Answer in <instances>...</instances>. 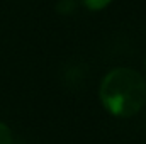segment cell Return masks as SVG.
I'll return each mask as SVG.
<instances>
[{"instance_id": "cell-1", "label": "cell", "mask_w": 146, "mask_h": 144, "mask_svg": "<svg viewBox=\"0 0 146 144\" xmlns=\"http://www.w3.org/2000/svg\"><path fill=\"white\" fill-rule=\"evenodd\" d=\"M100 100L115 117H133L146 105V81L131 68H115L100 85Z\"/></svg>"}, {"instance_id": "cell-2", "label": "cell", "mask_w": 146, "mask_h": 144, "mask_svg": "<svg viewBox=\"0 0 146 144\" xmlns=\"http://www.w3.org/2000/svg\"><path fill=\"white\" fill-rule=\"evenodd\" d=\"M56 9L61 14H72L73 10L76 9V3H75V0H61Z\"/></svg>"}, {"instance_id": "cell-3", "label": "cell", "mask_w": 146, "mask_h": 144, "mask_svg": "<svg viewBox=\"0 0 146 144\" xmlns=\"http://www.w3.org/2000/svg\"><path fill=\"white\" fill-rule=\"evenodd\" d=\"M83 2H85L87 9H90V10H100L110 3V0H83Z\"/></svg>"}, {"instance_id": "cell-4", "label": "cell", "mask_w": 146, "mask_h": 144, "mask_svg": "<svg viewBox=\"0 0 146 144\" xmlns=\"http://www.w3.org/2000/svg\"><path fill=\"white\" fill-rule=\"evenodd\" d=\"M0 144H12V134L10 129L0 122Z\"/></svg>"}]
</instances>
